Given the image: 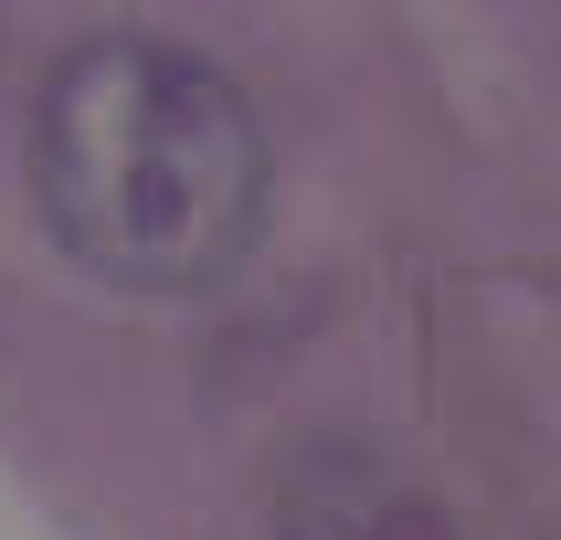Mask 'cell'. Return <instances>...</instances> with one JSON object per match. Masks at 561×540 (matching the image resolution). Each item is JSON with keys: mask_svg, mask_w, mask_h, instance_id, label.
I'll list each match as a JSON object with an SVG mask.
<instances>
[{"mask_svg": "<svg viewBox=\"0 0 561 540\" xmlns=\"http://www.w3.org/2000/svg\"><path fill=\"white\" fill-rule=\"evenodd\" d=\"M265 127L181 43H85L32 106V202L95 286L202 297L265 233Z\"/></svg>", "mask_w": 561, "mask_h": 540, "instance_id": "obj_1", "label": "cell"}, {"mask_svg": "<svg viewBox=\"0 0 561 540\" xmlns=\"http://www.w3.org/2000/svg\"><path fill=\"white\" fill-rule=\"evenodd\" d=\"M286 540H445V508L371 445H308L276 487Z\"/></svg>", "mask_w": 561, "mask_h": 540, "instance_id": "obj_2", "label": "cell"}]
</instances>
